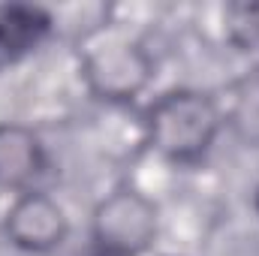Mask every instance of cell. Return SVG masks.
<instances>
[{"instance_id":"7","label":"cell","mask_w":259,"mask_h":256,"mask_svg":"<svg viewBox=\"0 0 259 256\" xmlns=\"http://www.w3.org/2000/svg\"><path fill=\"white\" fill-rule=\"evenodd\" d=\"M78 256H121V253H115V250H109V247H103V244H97V241L88 238V244L78 250Z\"/></svg>"},{"instance_id":"5","label":"cell","mask_w":259,"mask_h":256,"mask_svg":"<svg viewBox=\"0 0 259 256\" xmlns=\"http://www.w3.org/2000/svg\"><path fill=\"white\" fill-rule=\"evenodd\" d=\"M46 145L39 133L24 124H0V193L36 190L46 172Z\"/></svg>"},{"instance_id":"1","label":"cell","mask_w":259,"mask_h":256,"mask_svg":"<svg viewBox=\"0 0 259 256\" xmlns=\"http://www.w3.org/2000/svg\"><path fill=\"white\" fill-rule=\"evenodd\" d=\"M220 127L223 112L214 97L196 88H175L151 103L145 115V145L163 160L187 166L211 151Z\"/></svg>"},{"instance_id":"4","label":"cell","mask_w":259,"mask_h":256,"mask_svg":"<svg viewBox=\"0 0 259 256\" xmlns=\"http://www.w3.org/2000/svg\"><path fill=\"white\" fill-rule=\"evenodd\" d=\"M3 232L12 247L24 253H49L69 235V217L64 205L46 190H27L12 196L3 217Z\"/></svg>"},{"instance_id":"8","label":"cell","mask_w":259,"mask_h":256,"mask_svg":"<svg viewBox=\"0 0 259 256\" xmlns=\"http://www.w3.org/2000/svg\"><path fill=\"white\" fill-rule=\"evenodd\" d=\"M253 211H256V217H259V184H256V190H253Z\"/></svg>"},{"instance_id":"3","label":"cell","mask_w":259,"mask_h":256,"mask_svg":"<svg viewBox=\"0 0 259 256\" xmlns=\"http://www.w3.org/2000/svg\"><path fill=\"white\" fill-rule=\"evenodd\" d=\"M160 229L157 205L133 187H118L97 202L91 217V241L121 256H142L151 250Z\"/></svg>"},{"instance_id":"2","label":"cell","mask_w":259,"mask_h":256,"mask_svg":"<svg viewBox=\"0 0 259 256\" xmlns=\"http://www.w3.org/2000/svg\"><path fill=\"white\" fill-rule=\"evenodd\" d=\"M81 78L97 100L112 106L133 103L154 78V61L142 42L118 30H97L78 52Z\"/></svg>"},{"instance_id":"6","label":"cell","mask_w":259,"mask_h":256,"mask_svg":"<svg viewBox=\"0 0 259 256\" xmlns=\"http://www.w3.org/2000/svg\"><path fill=\"white\" fill-rule=\"evenodd\" d=\"M55 18L33 3H0V72L30 58L49 36Z\"/></svg>"}]
</instances>
